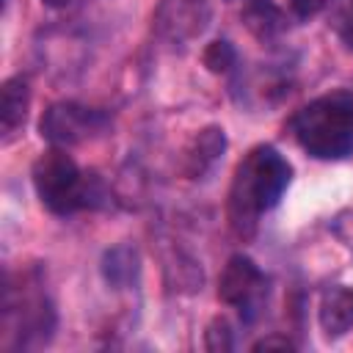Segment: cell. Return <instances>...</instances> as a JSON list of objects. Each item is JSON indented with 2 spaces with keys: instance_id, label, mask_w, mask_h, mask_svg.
Returning a JSON list of instances; mask_svg holds the SVG:
<instances>
[{
  "instance_id": "7c38bea8",
  "label": "cell",
  "mask_w": 353,
  "mask_h": 353,
  "mask_svg": "<svg viewBox=\"0 0 353 353\" xmlns=\"http://www.w3.org/2000/svg\"><path fill=\"white\" fill-rule=\"evenodd\" d=\"M201 61H204V66H207L212 74H226V72L234 66L237 52H234V47H232L226 39H215V41H210V44L204 47Z\"/></svg>"
},
{
  "instance_id": "9c48e42d",
  "label": "cell",
  "mask_w": 353,
  "mask_h": 353,
  "mask_svg": "<svg viewBox=\"0 0 353 353\" xmlns=\"http://www.w3.org/2000/svg\"><path fill=\"white\" fill-rule=\"evenodd\" d=\"M28 108H30V85H28V80L22 74L8 77L3 83V88H0V127H3L6 138H11L25 124Z\"/></svg>"
},
{
  "instance_id": "6da1fadb",
  "label": "cell",
  "mask_w": 353,
  "mask_h": 353,
  "mask_svg": "<svg viewBox=\"0 0 353 353\" xmlns=\"http://www.w3.org/2000/svg\"><path fill=\"white\" fill-rule=\"evenodd\" d=\"M290 179H292V165L279 149L268 143L254 146L240 160L229 188V223L237 237L243 240L254 237L259 226V215L281 201L284 190L290 188Z\"/></svg>"
},
{
  "instance_id": "8992f818",
  "label": "cell",
  "mask_w": 353,
  "mask_h": 353,
  "mask_svg": "<svg viewBox=\"0 0 353 353\" xmlns=\"http://www.w3.org/2000/svg\"><path fill=\"white\" fill-rule=\"evenodd\" d=\"M265 292V276L256 268V262L245 254L229 256L218 276V298L226 306L240 309V314H251L254 306L259 303V295Z\"/></svg>"
},
{
  "instance_id": "4fadbf2b",
  "label": "cell",
  "mask_w": 353,
  "mask_h": 353,
  "mask_svg": "<svg viewBox=\"0 0 353 353\" xmlns=\"http://www.w3.org/2000/svg\"><path fill=\"white\" fill-rule=\"evenodd\" d=\"M204 347L212 350V353H221V350H232L234 347V339H232V325L226 317H215L207 331H204Z\"/></svg>"
},
{
  "instance_id": "7a4b0ae2",
  "label": "cell",
  "mask_w": 353,
  "mask_h": 353,
  "mask_svg": "<svg viewBox=\"0 0 353 353\" xmlns=\"http://www.w3.org/2000/svg\"><path fill=\"white\" fill-rule=\"evenodd\" d=\"M290 130L303 152L317 160H345L353 154V94L331 91L303 105Z\"/></svg>"
},
{
  "instance_id": "8fae6325",
  "label": "cell",
  "mask_w": 353,
  "mask_h": 353,
  "mask_svg": "<svg viewBox=\"0 0 353 353\" xmlns=\"http://www.w3.org/2000/svg\"><path fill=\"white\" fill-rule=\"evenodd\" d=\"M138 270H141V259H138V251L132 245H116L110 251H105L102 256V276L110 287L121 290V287H130L135 279H138Z\"/></svg>"
},
{
  "instance_id": "277c9868",
  "label": "cell",
  "mask_w": 353,
  "mask_h": 353,
  "mask_svg": "<svg viewBox=\"0 0 353 353\" xmlns=\"http://www.w3.org/2000/svg\"><path fill=\"white\" fill-rule=\"evenodd\" d=\"M108 130V116L80 102H55L39 119V132L52 146H74Z\"/></svg>"
},
{
  "instance_id": "30bf717a",
  "label": "cell",
  "mask_w": 353,
  "mask_h": 353,
  "mask_svg": "<svg viewBox=\"0 0 353 353\" xmlns=\"http://www.w3.org/2000/svg\"><path fill=\"white\" fill-rule=\"evenodd\" d=\"M223 149H226L223 130L221 127H204L193 138V143H190V149L185 154V174L188 176H201L204 171H210L221 160Z\"/></svg>"
},
{
  "instance_id": "5b68a950",
  "label": "cell",
  "mask_w": 353,
  "mask_h": 353,
  "mask_svg": "<svg viewBox=\"0 0 353 353\" xmlns=\"http://www.w3.org/2000/svg\"><path fill=\"white\" fill-rule=\"evenodd\" d=\"M212 19L207 0H160L152 14L154 33L168 44H188L199 39Z\"/></svg>"
},
{
  "instance_id": "2e32d148",
  "label": "cell",
  "mask_w": 353,
  "mask_h": 353,
  "mask_svg": "<svg viewBox=\"0 0 353 353\" xmlns=\"http://www.w3.org/2000/svg\"><path fill=\"white\" fill-rule=\"evenodd\" d=\"M295 345L287 339V336H265L259 342H254L251 350H292Z\"/></svg>"
},
{
  "instance_id": "9a60e30c",
  "label": "cell",
  "mask_w": 353,
  "mask_h": 353,
  "mask_svg": "<svg viewBox=\"0 0 353 353\" xmlns=\"http://www.w3.org/2000/svg\"><path fill=\"white\" fill-rule=\"evenodd\" d=\"M336 33H339V39L345 41V47L353 50V3L339 14V19H336Z\"/></svg>"
},
{
  "instance_id": "e0dca14e",
  "label": "cell",
  "mask_w": 353,
  "mask_h": 353,
  "mask_svg": "<svg viewBox=\"0 0 353 353\" xmlns=\"http://www.w3.org/2000/svg\"><path fill=\"white\" fill-rule=\"evenodd\" d=\"M44 6H50V8H66V6H72L74 0H41Z\"/></svg>"
},
{
  "instance_id": "d6986e66",
  "label": "cell",
  "mask_w": 353,
  "mask_h": 353,
  "mask_svg": "<svg viewBox=\"0 0 353 353\" xmlns=\"http://www.w3.org/2000/svg\"><path fill=\"white\" fill-rule=\"evenodd\" d=\"M350 3H353V0H350Z\"/></svg>"
},
{
  "instance_id": "ba28073f",
  "label": "cell",
  "mask_w": 353,
  "mask_h": 353,
  "mask_svg": "<svg viewBox=\"0 0 353 353\" xmlns=\"http://www.w3.org/2000/svg\"><path fill=\"white\" fill-rule=\"evenodd\" d=\"M240 19L256 41H273L287 30V14L273 0H254L243 6Z\"/></svg>"
},
{
  "instance_id": "5bb4252c",
  "label": "cell",
  "mask_w": 353,
  "mask_h": 353,
  "mask_svg": "<svg viewBox=\"0 0 353 353\" xmlns=\"http://www.w3.org/2000/svg\"><path fill=\"white\" fill-rule=\"evenodd\" d=\"M325 3H328V0H287L290 11H292L298 19H309V17L320 14V11L325 8Z\"/></svg>"
},
{
  "instance_id": "52a82bcc",
  "label": "cell",
  "mask_w": 353,
  "mask_h": 353,
  "mask_svg": "<svg viewBox=\"0 0 353 353\" xmlns=\"http://www.w3.org/2000/svg\"><path fill=\"white\" fill-rule=\"evenodd\" d=\"M317 320H320V328L328 339L347 334L353 328V287L339 284V287L325 290L320 298Z\"/></svg>"
},
{
  "instance_id": "ac0fdd59",
  "label": "cell",
  "mask_w": 353,
  "mask_h": 353,
  "mask_svg": "<svg viewBox=\"0 0 353 353\" xmlns=\"http://www.w3.org/2000/svg\"><path fill=\"white\" fill-rule=\"evenodd\" d=\"M226 3H240V6H248V3H254V0H226Z\"/></svg>"
},
{
  "instance_id": "3957f363",
  "label": "cell",
  "mask_w": 353,
  "mask_h": 353,
  "mask_svg": "<svg viewBox=\"0 0 353 353\" xmlns=\"http://www.w3.org/2000/svg\"><path fill=\"white\" fill-rule=\"evenodd\" d=\"M33 188L41 204L55 215H72L102 204V185L94 174H83L63 146L41 152L33 163Z\"/></svg>"
}]
</instances>
